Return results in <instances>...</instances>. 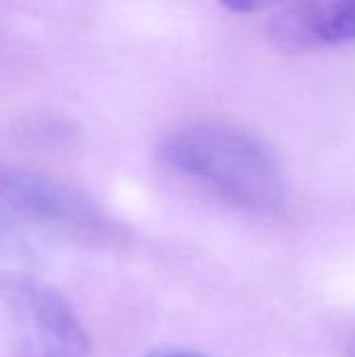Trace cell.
I'll use <instances>...</instances> for the list:
<instances>
[{"label": "cell", "instance_id": "6da1fadb", "mask_svg": "<svg viewBox=\"0 0 355 357\" xmlns=\"http://www.w3.org/2000/svg\"><path fill=\"white\" fill-rule=\"evenodd\" d=\"M161 163L209 195L255 215L287 203V180L274 151L253 132L216 119L172 130L159 146Z\"/></svg>", "mask_w": 355, "mask_h": 357}, {"label": "cell", "instance_id": "7a4b0ae2", "mask_svg": "<svg viewBox=\"0 0 355 357\" xmlns=\"http://www.w3.org/2000/svg\"><path fill=\"white\" fill-rule=\"evenodd\" d=\"M119 226L80 190L0 161V257L38 261L65 249H105Z\"/></svg>", "mask_w": 355, "mask_h": 357}, {"label": "cell", "instance_id": "3957f363", "mask_svg": "<svg viewBox=\"0 0 355 357\" xmlns=\"http://www.w3.org/2000/svg\"><path fill=\"white\" fill-rule=\"evenodd\" d=\"M4 310L17 357H86L90 339L73 307L44 280L17 270L0 272Z\"/></svg>", "mask_w": 355, "mask_h": 357}, {"label": "cell", "instance_id": "277c9868", "mask_svg": "<svg viewBox=\"0 0 355 357\" xmlns=\"http://www.w3.org/2000/svg\"><path fill=\"white\" fill-rule=\"evenodd\" d=\"M268 38L285 52L355 42V0H303L278 6L270 17Z\"/></svg>", "mask_w": 355, "mask_h": 357}, {"label": "cell", "instance_id": "5b68a950", "mask_svg": "<svg viewBox=\"0 0 355 357\" xmlns=\"http://www.w3.org/2000/svg\"><path fill=\"white\" fill-rule=\"evenodd\" d=\"M144 357H207L203 354H197L192 349H180V347H159L149 351Z\"/></svg>", "mask_w": 355, "mask_h": 357}, {"label": "cell", "instance_id": "8992f818", "mask_svg": "<svg viewBox=\"0 0 355 357\" xmlns=\"http://www.w3.org/2000/svg\"><path fill=\"white\" fill-rule=\"evenodd\" d=\"M224 6L228 10H232V13H255V10H262L264 8V4H259V2H241V0H236V2H224Z\"/></svg>", "mask_w": 355, "mask_h": 357}]
</instances>
